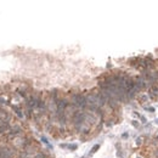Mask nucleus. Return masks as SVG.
Listing matches in <instances>:
<instances>
[{"mask_svg":"<svg viewBox=\"0 0 158 158\" xmlns=\"http://www.w3.org/2000/svg\"><path fill=\"white\" fill-rule=\"evenodd\" d=\"M71 105L73 107H77V108H86V96L83 95V94H75L72 96V101H71Z\"/></svg>","mask_w":158,"mask_h":158,"instance_id":"obj_1","label":"nucleus"},{"mask_svg":"<svg viewBox=\"0 0 158 158\" xmlns=\"http://www.w3.org/2000/svg\"><path fill=\"white\" fill-rule=\"evenodd\" d=\"M10 114L4 108H0V122H9Z\"/></svg>","mask_w":158,"mask_h":158,"instance_id":"obj_2","label":"nucleus"},{"mask_svg":"<svg viewBox=\"0 0 158 158\" xmlns=\"http://www.w3.org/2000/svg\"><path fill=\"white\" fill-rule=\"evenodd\" d=\"M12 108H13V111L16 112V114H17V117H18V118H21V119H22V118H24V113H23V111L19 108L18 106H12Z\"/></svg>","mask_w":158,"mask_h":158,"instance_id":"obj_3","label":"nucleus"},{"mask_svg":"<svg viewBox=\"0 0 158 158\" xmlns=\"http://www.w3.org/2000/svg\"><path fill=\"white\" fill-rule=\"evenodd\" d=\"M157 94H158V88L153 85V86L150 89V97H151V99H155V97L157 96Z\"/></svg>","mask_w":158,"mask_h":158,"instance_id":"obj_4","label":"nucleus"},{"mask_svg":"<svg viewBox=\"0 0 158 158\" xmlns=\"http://www.w3.org/2000/svg\"><path fill=\"white\" fill-rule=\"evenodd\" d=\"M99 149H100V145H99V144H97V145H95L93 149H91V151H90V155H94V153H95V152H96Z\"/></svg>","mask_w":158,"mask_h":158,"instance_id":"obj_5","label":"nucleus"},{"mask_svg":"<svg viewBox=\"0 0 158 158\" xmlns=\"http://www.w3.org/2000/svg\"><path fill=\"white\" fill-rule=\"evenodd\" d=\"M4 105H6V100H5L4 97H1V96H0V108H2L1 106H4Z\"/></svg>","mask_w":158,"mask_h":158,"instance_id":"obj_6","label":"nucleus"},{"mask_svg":"<svg viewBox=\"0 0 158 158\" xmlns=\"http://www.w3.org/2000/svg\"><path fill=\"white\" fill-rule=\"evenodd\" d=\"M146 111H150V112H155V108L153 107H145Z\"/></svg>","mask_w":158,"mask_h":158,"instance_id":"obj_7","label":"nucleus"},{"mask_svg":"<svg viewBox=\"0 0 158 158\" xmlns=\"http://www.w3.org/2000/svg\"><path fill=\"white\" fill-rule=\"evenodd\" d=\"M131 123H133V125H134L135 128H139V123H138V122H136V121H133V122H131Z\"/></svg>","mask_w":158,"mask_h":158,"instance_id":"obj_8","label":"nucleus"},{"mask_svg":"<svg viewBox=\"0 0 158 158\" xmlns=\"http://www.w3.org/2000/svg\"><path fill=\"white\" fill-rule=\"evenodd\" d=\"M68 149H71V150H75V149H77V145H71V146H68Z\"/></svg>","mask_w":158,"mask_h":158,"instance_id":"obj_9","label":"nucleus"},{"mask_svg":"<svg viewBox=\"0 0 158 158\" xmlns=\"http://www.w3.org/2000/svg\"><path fill=\"white\" fill-rule=\"evenodd\" d=\"M141 122H142V123H146V118H145V117H141Z\"/></svg>","mask_w":158,"mask_h":158,"instance_id":"obj_10","label":"nucleus"},{"mask_svg":"<svg viewBox=\"0 0 158 158\" xmlns=\"http://www.w3.org/2000/svg\"><path fill=\"white\" fill-rule=\"evenodd\" d=\"M156 122H157V124H158V118H157V119H156Z\"/></svg>","mask_w":158,"mask_h":158,"instance_id":"obj_11","label":"nucleus"},{"mask_svg":"<svg viewBox=\"0 0 158 158\" xmlns=\"http://www.w3.org/2000/svg\"><path fill=\"white\" fill-rule=\"evenodd\" d=\"M138 158H140V157H138Z\"/></svg>","mask_w":158,"mask_h":158,"instance_id":"obj_12","label":"nucleus"},{"mask_svg":"<svg viewBox=\"0 0 158 158\" xmlns=\"http://www.w3.org/2000/svg\"><path fill=\"white\" fill-rule=\"evenodd\" d=\"M83 158H84V157H83Z\"/></svg>","mask_w":158,"mask_h":158,"instance_id":"obj_13","label":"nucleus"}]
</instances>
